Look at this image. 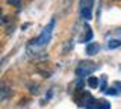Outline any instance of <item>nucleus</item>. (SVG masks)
<instances>
[{
    "label": "nucleus",
    "instance_id": "4",
    "mask_svg": "<svg viewBox=\"0 0 121 109\" xmlns=\"http://www.w3.org/2000/svg\"><path fill=\"white\" fill-rule=\"evenodd\" d=\"M82 106L85 108V109H95V106H97V100L94 99L91 94L86 92L85 97H83V100H82Z\"/></svg>",
    "mask_w": 121,
    "mask_h": 109
},
{
    "label": "nucleus",
    "instance_id": "11",
    "mask_svg": "<svg viewBox=\"0 0 121 109\" xmlns=\"http://www.w3.org/2000/svg\"><path fill=\"white\" fill-rule=\"evenodd\" d=\"M104 94H106V96H118L120 91L115 88V86H112V88H108V89H106Z\"/></svg>",
    "mask_w": 121,
    "mask_h": 109
},
{
    "label": "nucleus",
    "instance_id": "13",
    "mask_svg": "<svg viewBox=\"0 0 121 109\" xmlns=\"http://www.w3.org/2000/svg\"><path fill=\"white\" fill-rule=\"evenodd\" d=\"M100 79H101V85H100V88L103 89V91H106V89H108V88H106V77L103 76V77H100Z\"/></svg>",
    "mask_w": 121,
    "mask_h": 109
},
{
    "label": "nucleus",
    "instance_id": "2",
    "mask_svg": "<svg viewBox=\"0 0 121 109\" xmlns=\"http://www.w3.org/2000/svg\"><path fill=\"white\" fill-rule=\"evenodd\" d=\"M95 64L92 61H82L79 62V65L76 67V76L77 77H85V76H89L94 70H95Z\"/></svg>",
    "mask_w": 121,
    "mask_h": 109
},
{
    "label": "nucleus",
    "instance_id": "9",
    "mask_svg": "<svg viewBox=\"0 0 121 109\" xmlns=\"http://www.w3.org/2000/svg\"><path fill=\"white\" fill-rule=\"evenodd\" d=\"M121 46V38H115V39H111L108 43V48H117V47H120Z\"/></svg>",
    "mask_w": 121,
    "mask_h": 109
},
{
    "label": "nucleus",
    "instance_id": "7",
    "mask_svg": "<svg viewBox=\"0 0 121 109\" xmlns=\"http://www.w3.org/2000/svg\"><path fill=\"white\" fill-rule=\"evenodd\" d=\"M9 94H11V89L8 88L5 83H3L2 86H0V100L5 101V100L8 99V96H9Z\"/></svg>",
    "mask_w": 121,
    "mask_h": 109
},
{
    "label": "nucleus",
    "instance_id": "12",
    "mask_svg": "<svg viewBox=\"0 0 121 109\" xmlns=\"http://www.w3.org/2000/svg\"><path fill=\"white\" fill-rule=\"evenodd\" d=\"M8 5H11V6H17V8H20V6H21V0H8Z\"/></svg>",
    "mask_w": 121,
    "mask_h": 109
},
{
    "label": "nucleus",
    "instance_id": "14",
    "mask_svg": "<svg viewBox=\"0 0 121 109\" xmlns=\"http://www.w3.org/2000/svg\"><path fill=\"white\" fill-rule=\"evenodd\" d=\"M82 86H83V79L80 77V79H77V82H76V88H77V89H80Z\"/></svg>",
    "mask_w": 121,
    "mask_h": 109
},
{
    "label": "nucleus",
    "instance_id": "5",
    "mask_svg": "<svg viewBox=\"0 0 121 109\" xmlns=\"http://www.w3.org/2000/svg\"><path fill=\"white\" fill-rule=\"evenodd\" d=\"M83 31H85V32H83V35L80 36V39H79V41H80V43H89V41L92 39V31H91V27H89L88 24H85Z\"/></svg>",
    "mask_w": 121,
    "mask_h": 109
},
{
    "label": "nucleus",
    "instance_id": "16",
    "mask_svg": "<svg viewBox=\"0 0 121 109\" xmlns=\"http://www.w3.org/2000/svg\"><path fill=\"white\" fill-rule=\"evenodd\" d=\"M68 3H70V0H67V5H68Z\"/></svg>",
    "mask_w": 121,
    "mask_h": 109
},
{
    "label": "nucleus",
    "instance_id": "6",
    "mask_svg": "<svg viewBox=\"0 0 121 109\" xmlns=\"http://www.w3.org/2000/svg\"><path fill=\"white\" fill-rule=\"evenodd\" d=\"M86 55H89V56H94V55H97V52L100 50V46H98L97 43H88L86 44Z\"/></svg>",
    "mask_w": 121,
    "mask_h": 109
},
{
    "label": "nucleus",
    "instance_id": "1",
    "mask_svg": "<svg viewBox=\"0 0 121 109\" xmlns=\"http://www.w3.org/2000/svg\"><path fill=\"white\" fill-rule=\"evenodd\" d=\"M55 23H56V20H55V18H52L50 23L45 26V27L43 29V32L39 33V36L35 38V39H32V41H29L27 47H26V52H27L29 56L38 55L41 50H44V48L48 46V43H50V39H52L53 29H55Z\"/></svg>",
    "mask_w": 121,
    "mask_h": 109
},
{
    "label": "nucleus",
    "instance_id": "8",
    "mask_svg": "<svg viewBox=\"0 0 121 109\" xmlns=\"http://www.w3.org/2000/svg\"><path fill=\"white\" fill-rule=\"evenodd\" d=\"M100 80L101 79H98L95 76H89L88 77V86L89 88H98L100 86Z\"/></svg>",
    "mask_w": 121,
    "mask_h": 109
},
{
    "label": "nucleus",
    "instance_id": "3",
    "mask_svg": "<svg viewBox=\"0 0 121 109\" xmlns=\"http://www.w3.org/2000/svg\"><path fill=\"white\" fill-rule=\"evenodd\" d=\"M92 6L94 0H80V15L83 20H91L92 17Z\"/></svg>",
    "mask_w": 121,
    "mask_h": 109
},
{
    "label": "nucleus",
    "instance_id": "10",
    "mask_svg": "<svg viewBox=\"0 0 121 109\" xmlns=\"http://www.w3.org/2000/svg\"><path fill=\"white\" fill-rule=\"evenodd\" d=\"M95 109H111V103L106 101V100H98Z\"/></svg>",
    "mask_w": 121,
    "mask_h": 109
},
{
    "label": "nucleus",
    "instance_id": "15",
    "mask_svg": "<svg viewBox=\"0 0 121 109\" xmlns=\"http://www.w3.org/2000/svg\"><path fill=\"white\" fill-rule=\"evenodd\" d=\"M113 86H115L118 91H121V82H115V83H113Z\"/></svg>",
    "mask_w": 121,
    "mask_h": 109
}]
</instances>
